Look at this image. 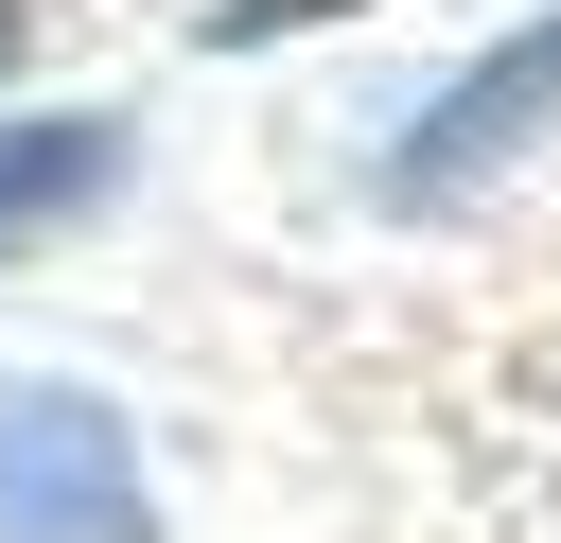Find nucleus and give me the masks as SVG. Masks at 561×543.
Here are the masks:
<instances>
[{"label": "nucleus", "mask_w": 561, "mask_h": 543, "mask_svg": "<svg viewBox=\"0 0 561 543\" xmlns=\"http://www.w3.org/2000/svg\"><path fill=\"white\" fill-rule=\"evenodd\" d=\"M0 543H158L140 438L88 385H0Z\"/></svg>", "instance_id": "nucleus-1"}, {"label": "nucleus", "mask_w": 561, "mask_h": 543, "mask_svg": "<svg viewBox=\"0 0 561 543\" xmlns=\"http://www.w3.org/2000/svg\"><path fill=\"white\" fill-rule=\"evenodd\" d=\"M543 123H561V18H543L526 53H491V70H473V88L403 140V175H386V193H403V210H456V193H473V175H508Z\"/></svg>", "instance_id": "nucleus-2"}, {"label": "nucleus", "mask_w": 561, "mask_h": 543, "mask_svg": "<svg viewBox=\"0 0 561 543\" xmlns=\"http://www.w3.org/2000/svg\"><path fill=\"white\" fill-rule=\"evenodd\" d=\"M473 543H561V315L473 403Z\"/></svg>", "instance_id": "nucleus-3"}, {"label": "nucleus", "mask_w": 561, "mask_h": 543, "mask_svg": "<svg viewBox=\"0 0 561 543\" xmlns=\"http://www.w3.org/2000/svg\"><path fill=\"white\" fill-rule=\"evenodd\" d=\"M123 193V123H0V263Z\"/></svg>", "instance_id": "nucleus-4"}]
</instances>
